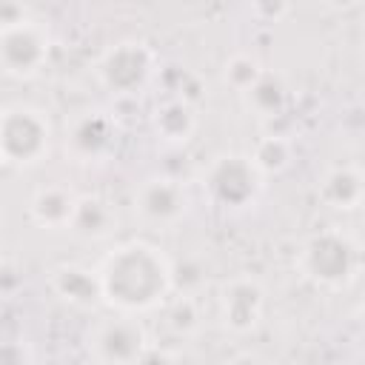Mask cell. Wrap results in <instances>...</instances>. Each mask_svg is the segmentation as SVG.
<instances>
[{
  "mask_svg": "<svg viewBox=\"0 0 365 365\" xmlns=\"http://www.w3.org/2000/svg\"><path fill=\"white\" fill-rule=\"evenodd\" d=\"M103 305L120 314H145L168 302L174 291V268L165 251L148 240L114 245L97 265Z\"/></svg>",
  "mask_w": 365,
  "mask_h": 365,
  "instance_id": "cell-1",
  "label": "cell"
},
{
  "mask_svg": "<svg viewBox=\"0 0 365 365\" xmlns=\"http://www.w3.org/2000/svg\"><path fill=\"white\" fill-rule=\"evenodd\" d=\"M297 265L317 288L345 291L359 279L365 268V251L351 234L339 228H322L302 242Z\"/></svg>",
  "mask_w": 365,
  "mask_h": 365,
  "instance_id": "cell-2",
  "label": "cell"
},
{
  "mask_svg": "<svg viewBox=\"0 0 365 365\" xmlns=\"http://www.w3.org/2000/svg\"><path fill=\"white\" fill-rule=\"evenodd\" d=\"M54 125L48 114L29 103H11L0 114V157L6 165L31 168L51 151Z\"/></svg>",
  "mask_w": 365,
  "mask_h": 365,
  "instance_id": "cell-3",
  "label": "cell"
},
{
  "mask_svg": "<svg viewBox=\"0 0 365 365\" xmlns=\"http://www.w3.org/2000/svg\"><path fill=\"white\" fill-rule=\"evenodd\" d=\"M97 83L114 97H134L157 74V51L140 37H123L103 48L94 63Z\"/></svg>",
  "mask_w": 365,
  "mask_h": 365,
  "instance_id": "cell-4",
  "label": "cell"
},
{
  "mask_svg": "<svg viewBox=\"0 0 365 365\" xmlns=\"http://www.w3.org/2000/svg\"><path fill=\"white\" fill-rule=\"evenodd\" d=\"M265 177L242 151H222L202 168V191L205 197L225 211H242L254 205L262 194Z\"/></svg>",
  "mask_w": 365,
  "mask_h": 365,
  "instance_id": "cell-5",
  "label": "cell"
},
{
  "mask_svg": "<svg viewBox=\"0 0 365 365\" xmlns=\"http://www.w3.org/2000/svg\"><path fill=\"white\" fill-rule=\"evenodd\" d=\"M86 348L97 365H140L151 345L145 325L134 314L114 311L88 328Z\"/></svg>",
  "mask_w": 365,
  "mask_h": 365,
  "instance_id": "cell-6",
  "label": "cell"
},
{
  "mask_svg": "<svg viewBox=\"0 0 365 365\" xmlns=\"http://www.w3.org/2000/svg\"><path fill=\"white\" fill-rule=\"evenodd\" d=\"M66 157L83 165L108 163L120 145V125L108 111L88 108L68 120L66 125Z\"/></svg>",
  "mask_w": 365,
  "mask_h": 365,
  "instance_id": "cell-7",
  "label": "cell"
},
{
  "mask_svg": "<svg viewBox=\"0 0 365 365\" xmlns=\"http://www.w3.org/2000/svg\"><path fill=\"white\" fill-rule=\"evenodd\" d=\"M48 54H51V34L34 17L0 29V63L9 77L14 80L37 77L46 68Z\"/></svg>",
  "mask_w": 365,
  "mask_h": 365,
  "instance_id": "cell-8",
  "label": "cell"
},
{
  "mask_svg": "<svg viewBox=\"0 0 365 365\" xmlns=\"http://www.w3.org/2000/svg\"><path fill=\"white\" fill-rule=\"evenodd\" d=\"M134 211L154 228H174L188 214V188L168 174L145 177L134 191Z\"/></svg>",
  "mask_w": 365,
  "mask_h": 365,
  "instance_id": "cell-9",
  "label": "cell"
},
{
  "mask_svg": "<svg viewBox=\"0 0 365 365\" xmlns=\"http://www.w3.org/2000/svg\"><path fill=\"white\" fill-rule=\"evenodd\" d=\"M265 317V288L259 279L240 274L220 288V319L231 334H251Z\"/></svg>",
  "mask_w": 365,
  "mask_h": 365,
  "instance_id": "cell-10",
  "label": "cell"
},
{
  "mask_svg": "<svg viewBox=\"0 0 365 365\" xmlns=\"http://www.w3.org/2000/svg\"><path fill=\"white\" fill-rule=\"evenodd\" d=\"M48 288L66 305L80 308V311H91V308L103 305V288H100L97 268L91 271V268H83V265H74V262L57 265L48 274Z\"/></svg>",
  "mask_w": 365,
  "mask_h": 365,
  "instance_id": "cell-11",
  "label": "cell"
},
{
  "mask_svg": "<svg viewBox=\"0 0 365 365\" xmlns=\"http://www.w3.org/2000/svg\"><path fill=\"white\" fill-rule=\"evenodd\" d=\"M319 200L334 211H356L365 205V171L351 163L331 165L319 177Z\"/></svg>",
  "mask_w": 365,
  "mask_h": 365,
  "instance_id": "cell-12",
  "label": "cell"
},
{
  "mask_svg": "<svg viewBox=\"0 0 365 365\" xmlns=\"http://www.w3.org/2000/svg\"><path fill=\"white\" fill-rule=\"evenodd\" d=\"M77 200H80V194H74L68 185H60V182L40 185L31 194L29 217L37 228H46V231L68 228L71 217H74V208H77Z\"/></svg>",
  "mask_w": 365,
  "mask_h": 365,
  "instance_id": "cell-13",
  "label": "cell"
},
{
  "mask_svg": "<svg viewBox=\"0 0 365 365\" xmlns=\"http://www.w3.org/2000/svg\"><path fill=\"white\" fill-rule=\"evenodd\" d=\"M151 131L165 145L188 143L194 137V131H197V108H194V103L185 100L182 94L180 97H165L151 111Z\"/></svg>",
  "mask_w": 365,
  "mask_h": 365,
  "instance_id": "cell-14",
  "label": "cell"
},
{
  "mask_svg": "<svg viewBox=\"0 0 365 365\" xmlns=\"http://www.w3.org/2000/svg\"><path fill=\"white\" fill-rule=\"evenodd\" d=\"M68 231L86 242H103L117 231V211L100 194H80Z\"/></svg>",
  "mask_w": 365,
  "mask_h": 365,
  "instance_id": "cell-15",
  "label": "cell"
},
{
  "mask_svg": "<svg viewBox=\"0 0 365 365\" xmlns=\"http://www.w3.org/2000/svg\"><path fill=\"white\" fill-rule=\"evenodd\" d=\"M242 103L251 114L262 117V120H271V117H279L285 108H288V86L282 83L279 74L268 71L242 94Z\"/></svg>",
  "mask_w": 365,
  "mask_h": 365,
  "instance_id": "cell-16",
  "label": "cell"
},
{
  "mask_svg": "<svg viewBox=\"0 0 365 365\" xmlns=\"http://www.w3.org/2000/svg\"><path fill=\"white\" fill-rule=\"evenodd\" d=\"M251 160L257 163V168L262 171V177H274V174H282L291 165L294 145L282 134H265V137L257 140V145L251 151Z\"/></svg>",
  "mask_w": 365,
  "mask_h": 365,
  "instance_id": "cell-17",
  "label": "cell"
},
{
  "mask_svg": "<svg viewBox=\"0 0 365 365\" xmlns=\"http://www.w3.org/2000/svg\"><path fill=\"white\" fill-rule=\"evenodd\" d=\"M262 74H265L262 63H259L254 54H248V51H237V54H231V57L222 63V83H225L228 88H234L240 97H242Z\"/></svg>",
  "mask_w": 365,
  "mask_h": 365,
  "instance_id": "cell-18",
  "label": "cell"
},
{
  "mask_svg": "<svg viewBox=\"0 0 365 365\" xmlns=\"http://www.w3.org/2000/svg\"><path fill=\"white\" fill-rule=\"evenodd\" d=\"M165 325L177 336H191L200 328V311L191 297H177L165 302Z\"/></svg>",
  "mask_w": 365,
  "mask_h": 365,
  "instance_id": "cell-19",
  "label": "cell"
},
{
  "mask_svg": "<svg viewBox=\"0 0 365 365\" xmlns=\"http://www.w3.org/2000/svg\"><path fill=\"white\" fill-rule=\"evenodd\" d=\"M34 354L31 345L26 339H6L3 342V354H0V365H31Z\"/></svg>",
  "mask_w": 365,
  "mask_h": 365,
  "instance_id": "cell-20",
  "label": "cell"
},
{
  "mask_svg": "<svg viewBox=\"0 0 365 365\" xmlns=\"http://www.w3.org/2000/svg\"><path fill=\"white\" fill-rule=\"evenodd\" d=\"M31 14L23 3H3L0 6V29L3 26H17V23H26Z\"/></svg>",
  "mask_w": 365,
  "mask_h": 365,
  "instance_id": "cell-21",
  "label": "cell"
},
{
  "mask_svg": "<svg viewBox=\"0 0 365 365\" xmlns=\"http://www.w3.org/2000/svg\"><path fill=\"white\" fill-rule=\"evenodd\" d=\"M251 11H254V14H268V23H274V20H279L282 14H288V6H271V3H259V6H254Z\"/></svg>",
  "mask_w": 365,
  "mask_h": 365,
  "instance_id": "cell-22",
  "label": "cell"
},
{
  "mask_svg": "<svg viewBox=\"0 0 365 365\" xmlns=\"http://www.w3.org/2000/svg\"><path fill=\"white\" fill-rule=\"evenodd\" d=\"M225 365H265V362H262V356L254 354V351H240V354H234Z\"/></svg>",
  "mask_w": 365,
  "mask_h": 365,
  "instance_id": "cell-23",
  "label": "cell"
},
{
  "mask_svg": "<svg viewBox=\"0 0 365 365\" xmlns=\"http://www.w3.org/2000/svg\"><path fill=\"white\" fill-rule=\"evenodd\" d=\"M354 328H356V334H359V339L365 342V302L354 311Z\"/></svg>",
  "mask_w": 365,
  "mask_h": 365,
  "instance_id": "cell-24",
  "label": "cell"
}]
</instances>
